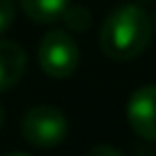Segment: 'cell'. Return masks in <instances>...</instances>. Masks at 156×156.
I'll return each mask as SVG.
<instances>
[{"mask_svg":"<svg viewBox=\"0 0 156 156\" xmlns=\"http://www.w3.org/2000/svg\"><path fill=\"white\" fill-rule=\"evenodd\" d=\"M151 19L140 5H119L106 16L99 30V44L101 51L110 60H133L151 41Z\"/></svg>","mask_w":156,"mask_h":156,"instance_id":"obj_1","label":"cell"},{"mask_svg":"<svg viewBox=\"0 0 156 156\" xmlns=\"http://www.w3.org/2000/svg\"><path fill=\"white\" fill-rule=\"evenodd\" d=\"M37 62L51 78H69L80 64V51L69 30L53 28L41 37L37 48Z\"/></svg>","mask_w":156,"mask_h":156,"instance_id":"obj_2","label":"cell"},{"mask_svg":"<svg viewBox=\"0 0 156 156\" xmlns=\"http://www.w3.org/2000/svg\"><path fill=\"white\" fill-rule=\"evenodd\" d=\"M21 133L32 147L53 149L62 145L69 133L67 115L55 106H34L23 115Z\"/></svg>","mask_w":156,"mask_h":156,"instance_id":"obj_3","label":"cell"},{"mask_svg":"<svg viewBox=\"0 0 156 156\" xmlns=\"http://www.w3.org/2000/svg\"><path fill=\"white\" fill-rule=\"evenodd\" d=\"M126 119L136 136L156 140V85H142L129 97Z\"/></svg>","mask_w":156,"mask_h":156,"instance_id":"obj_4","label":"cell"},{"mask_svg":"<svg viewBox=\"0 0 156 156\" xmlns=\"http://www.w3.org/2000/svg\"><path fill=\"white\" fill-rule=\"evenodd\" d=\"M25 64H28L25 51L16 41L0 39V92H7L21 83Z\"/></svg>","mask_w":156,"mask_h":156,"instance_id":"obj_5","label":"cell"},{"mask_svg":"<svg viewBox=\"0 0 156 156\" xmlns=\"http://www.w3.org/2000/svg\"><path fill=\"white\" fill-rule=\"evenodd\" d=\"M19 5L28 19L37 23H55L62 19L69 0H19Z\"/></svg>","mask_w":156,"mask_h":156,"instance_id":"obj_6","label":"cell"},{"mask_svg":"<svg viewBox=\"0 0 156 156\" xmlns=\"http://www.w3.org/2000/svg\"><path fill=\"white\" fill-rule=\"evenodd\" d=\"M62 21H64V25H67L69 30H73V32H85V30L90 28V23H92V16H90L87 7L71 5V2H69V7L62 14Z\"/></svg>","mask_w":156,"mask_h":156,"instance_id":"obj_7","label":"cell"},{"mask_svg":"<svg viewBox=\"0 0 156 156\" xmlns=\"http://www.w3.org/2000/svg\"><path fill=\"white\" fill-rule=\"evenodd\" d=\"M14 16H16V9H14V0H0V34L7 32L14 23Z\"/></svg>","mask_w":156,"mask_h":156,"instance_id":"obj_8","label":"cell"},{"mask_svg":"<svg viewBox=\"0 0 156 156\" xmlns=\"http://www.w3.org/2000/svg\"><path fill=\"white\" fill-rule=\"evenodd\" d=\"M92 156H122V151L117 149V147H110V145H97L90 149Z\"/></svg>","mask_w":156,"mask_h":156,"instance_id":"obj_9","label":"cell"},{"mask_svg":"<svg viewBox=\"0 0 156 156\" xmlns=\"http://www.w3.org/2000/svg\"><path fill=\"white\" fill-rule=\"evenodd\" d=\"M2 119H5V112H2V106H0V126H2Z\"/></svg>","mask_w":156,"mask_h":156,"instance_id":"obj_10","label":"cell"},{"mask_svg":"<svg viewBox=\"0 0 156 156\" xmlns=\"http://www.w3.org/2000/svg\"><path fill=\"white\" fill-rule=\"evenodd\" d=\"M145 2H149V0H145Z\"/></svg>","mask_w":156,"mask_h":156,"instance_id":"obj_11","label":"cell"}]
</instances>
